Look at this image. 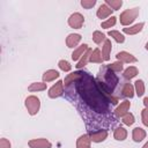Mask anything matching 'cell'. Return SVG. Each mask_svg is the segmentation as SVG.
<instances>
[{"label":"cell","instance_id":"6da1fadb","mask_svg":"<svg viewBox=\"0 0 148 148\" xmlns=\"http://www.w3.org/2000/svg\"><path fill=\"white\" fill-rule=\"evenodd\" d=\"M76 90L82 101L95 112L105 113L109 110L110 101L98 87L96 80L88 73L76 82Z\"/></svg>","mask_w":148,"mask_h":148},{"label":"cell","instance_id":"7a4b0ae2","mask_svg":"<svg viewBox=\"0 0 148 148\" xmlns=\"http://www.w3.org/2000/svg\"><path fill=\"white\" fill-rule=\"evenodd\" d=\"M138 16H139V8H138V7L125 9V10L120 14V16H119L120 24L124 25V27H130V25L135 21V18H136Z\"/></svg>","mask_w":148,"mask_h":148},{"label":"cell","instance_id":"3957f363","mask_svg":"<svg viewBox=\"0 0 148 148\" xmlns=\"http://www.w3.org/2000/svg\"><path fill=\"white\" fill-rule=\"evenodd\" d=\"M24 105H25V109L28 110V113L30 116H35L38 113L40 109V99L35 95H30L25 98Z\"/></svg>","mask_w":148,"mask_h":148},{"label":"cell","instance_id":"277c9868","mask_svg":"<svg viewBox=\"0 0 148 148\" xmlns=\"http://www.w3.org/2000/svg\"><path fill=\"white\" fill-rule=\"evenodd\" d=\"M67 22H68V25L71 28H73V29H80V28H82V25L84 23V16L81 13L75 12V13L71 14V16L68 17V21Z\"/></svg>","mask_w":148,"mask_h":148},{"label":"cell","instance_id":"5b68a950","mask_svg":"<svg viewBox=\"0 0 148 148\" xmlns=\"http://www.w3.org/2000/svg\"><path fill=\"white\" fill-rule=\"evenodd\" d=\"M64 94V81L59 80L57 81L50 89H49V97L50 98H58Z\"/></svg>","mask_w":148,"mask_h":148},{"label":"cell","instance_id":"8992f818","mask_svg":"<svg viewBox=\"0 0 148 148\" xmlns=\"http://www.w3.org/2000/svg\"><path fill=\"white\" fill-rule=\"evenodd\" d=\"M28 146L30 148H52V143L45 138L31 139V140H29Z\"/></svg>","mask_w":148,"mask_h":148},{"label":"cell","instance_id":"52a82bcc","mask_svg":"<svg viewBox=\"0 0 148 148\" xmlns=\"http://www.w3.org/2000/svg\"><path fill=\"white\" fill-rule=\"evenodd\" d=\"M108 131L106 130H98V131H94V132H90L89 133V138L91 140V142H95V143H99V142H103L106 138H108Z\"/></svg>","mask_w":148,"mask_h":148},{"label":"cell","instance_id":"ba28073f","mask_svg":"<svg viewBox=\"0 0 148 148\" xmlns=\"http://www.w3.org/2000/svg\"><path fill=\"white\" fill-rule=\"evenodd\" d=\"M130 108H131V102H130V101H123V102L116 108V110L113 111V113H114V116H116L117 118H123L126 113H128Z\"/></svg>","mask_w":148,"mask_h":148},{"label":"cell","instance_id":"9c48e42d","mask_svg":"<svg viewBox=\"0 0 148 148\" xmlns=\"http://www.w3.org/2000/svg\"><path fill=\"white\" fill-rule=\"evenodd\" d=\"M116 59L118 60V61H120V62H125V64H132V62H136L138 61V59L133 56V54H131V53H128V52H126V51H120V52H118L117 54H116Z\"/></svg>","mask_w":148,"mask_h":148},{"label":"cell","instance_id":"30bf717a","mask_svg":"<svg viewBox=\"0 0 148 148\" xmlns=\"http://www.w3.org/2000/svg\"><path fill=\"white\" fill-rule=\"evenodd\" d=\"M84 72H81V71H76V72H72L71 74H68L65 80H64V86L65 87H69L71 84H73L74 82L76 83L82 76H83Z\"/></svg>","mask_w":148,"mask_h":148},{"label":"cell","instance_id":"8fae6325","mask_svg":"<svg viewBox=\"0 0 148 148\" xmlns=\"http://www.w3.org/2000/svg\"><path fill=\"white\" fill-rule=\"evenodd\" d=\"M81 39H82V37H81L80 34H69L66 37V45L69 49H74L75 46L79 45V43L81 42Z\"/></svg>","mask_w":148,"mask_h":148},{"label":"cell","instance_id":"7c38bea8","mask_svg":"<svg viewBox=\"0 0 148 148\" xmlns=\"http://www.w3.org/2000/svg\"><path fill=\"white\" fill-rule=\"evenodd\" d=\"M112 12H113V10L104 2V3H102V5L98 7V9H97V12H96V15H97L98 18H106V17H111Z\"/></svg>","mask_w":148,"mask_h":148},{"label":"cell","instance_id":"4fadbf2b","mask_svg":"<svg viewBox=\"0 0 148 148\" xmlns=\"http://www.w3.org/2000/svg\"><path fill=\"white\" fill-rule=\"evenodd\" d=\"M143 27H145V23L143 22H140V23H136V24H133V25L123 28V32L126 34V35H136L140 31H142Z\"/></svg>","mask_w":148,"mask_h":148},{"label":"cell","instance_id":"5bb4252c","mask_svg":"<svg viewBox=\"0 0 148 148\" xmlns=\"http://www.w3.org/2000/svg\"><path fill=\"white\" fill-rule=\"evenodd\" d=\"M88 44H82V45H80V46H77L74 51H73V53H72V60L73 61H79L81 58H82V56L88 51Z\"/></svg>","mask_w":148,"mask_h":148},{"label":"cell","instance_id":"9a60e30c","mask_svg":"<svg viewBox=\"0 0 148 148\" xmlns=\"http://www.w3.org/2000/svg\"><path fill=\"white\" fill-rule=\"evenodd\" d=\"M111 50H112L111 40L106 38L105 42L103 43V46H102V57H103V60H104V61H109V60H110Z\"/></svg>","mask_w":148,"mask_h":148},{"label":"cell","instance_id":"2e32d148","mask_svg":"<svg viewBox=\"0 0 148 148\" xmlns=\"http://www.w3.org/2000/svg\"><path fill=\"white\" fill-rule=\"evenodd\" d=\"M60 76L59 72L56 71V69H47L46 72H44L42 79H43V82L47 83V82H51V81H54L56 79H58Z\"/></svg>","mask_w":148,"mask_h":148},{"label":"cell","instance_id":"e0dca14e","mask_svg":"<svg viewBox=\"0 0 148 148\" xmlns=\"http://www.w3.org/2000/svg\"><path fill=\"white\" fill-rule=\"evenodd\" d=\"M146 135H147L146 131L141 127H135L132 131V139L134 142H141L146 138Z\"/></svg>","mask_w":148,"mask_h":148},{"label":"cell","instance_id":"ac0fdd59","mask_svg":"<svg viewBox=\"0 0 148 148\" xmlns=\"http://www.w3.org/2000/svg\"><path fill=\"white\" fill-rule=\"evenodd\" d=\"M90 138L89 134H82L76 140V148H91L90 147Z\"/></svg>","mask_w":148,"mask_h":148},{"label":"cell","instance_id":"d6986e66","mask_svg":"<svg viewBox=\"0 0 148 148\" xmlns=\"http://www.w3.org/2000/svg\"><path fill=\"white\" fill-rule=\"evenodd\" d=\"M138 74H139V69H138L135 66H130V67H127V68L124 71L123 76H124L125 80H132V79L135 77Z\"/></svg>","mask_w":148,"mask_h":148},{"label":"cell","instance_id":"ffe728a7","mask_svg":"<svg viewBox=\"0 0 148 148\" xmlns=\"http://www.w3.org/2000/svg\"><path fill=\"white\" fill-rule=\"evenodd\" d=\"M113 138L117 141H124L127 138V131L124 127L119 126V127L114 128V131H113Z\"/></svg>","mask_w":148,"mask_h":148},{"label":"cell","instance_id":"44dd1931","mask_svg":"<svg viewBox=\"0 0 148 148\" xmlns=\"http://www.w3.org/2000/svg\"><path fill=\"white\" fill-rule=\"evenodd\" d=\"M89 61L90 62H94V64H102L104 60H103V57H102V52L99 49H95L91 54H90V58H89Z\"/></svg>","mask_w":148,"mask_h":148},{"label":"cell","instance_id":"7402d4cb","mask_svg":"<svg viewBox=\"0 0 148 148\" xmlns=\"http://www.w3.org/2000/svg\"><path fill=\"white\" fill-rule=\"evenodd\" d=\"M134 92H135V90H134V86L133 84H131V83H125L124 84V87L121 89V94H123L124 97L132 98L134 96Z\"/></svg>","mask_w":148,"mask_h":148},{"label":"cell","instance_id":"603a6c76","mask_svg":"<svg viewBox=\"0 0 148 148\" xmlns=\"http://www.w3.org/2000/svg\"><path fill=\"white\" fill-rule=\"evenodd\" d=\"M91 52H92V50L91 49H88V51L82 56V58L76 62V65H75V67L77 68V69H80V68H82V67H84L86 65H87V62L89 61V58H90V54H91Z\"/></svg>","mask_w":148,"mask_h":148},{"label":"cell","instance_id":"cb8c5ba5","mask_svg":"<svg viewBox=\"0 0 148 148\" xmlns=\"http://www.w3.org/2000/svg\"><path fill=\"white\" fill-rule=\"evenodd\" d=\"M46 89V83L45 82H32L29 87L28 90L31 92H36V91H43Z\"/></svg>","mask_w":148,"mask_h":148},{"label":"cell","instance_id":"d4e9b609","mask_svg":"<svg viewBox=\"0 0 148 148\" xmlns=\"http://www.w3.org/2000/svg\"><path fill=\"white\" fill-rule=\"evenodd\" d=\"M108 35L110 36V37H112L117 43H119V44H123L124 42H125V36L120 32V31H118V30H110L109 32H108Z\"/></svg>","mask_w":148,"mask_h":148},{"label":"cell","instance_id":"484cf974","mask_svg":"<svg viewBox=\"0 0 148 148\" xmlns=\"http://www.w3.org/2000/svg\"><path fill=\"white\" fill-rule=\"evenodd\" d=\"M105 39H106V37H105V35H104L102 31L96 30V31L92 32V40H94V43H96L97 45H101L102 43H104Z\"/></svg>","mask_w":148,"mask_h":148},{"label":"cell","instance_id":"4316f807","mask_svg":"<svg viewBox=\"0 0 148 148\" xmlns=\"http://www.w3.org/2000/svg\"><path fill=\"white\" fill-rule=\"evenodd\" d=\"M145 82L142 81V80H136L135 81V83H134V90H135V94L139 96V97H141V96H143V94H145Z\"/></svg>","mask_w":148,"mask_h":148},{"label":"cell","instance_id":"83f0119b","mask_svg":"<svg viewBox=\"0 0 148 148\" xmlns=\"http://www.w3.org/2000/svg\"><path fill=\"white\" fill-rule=\"evenodd\" d=\"M105 3L112 9V10H118L123 6L121 0H105Z\"/></svg>","mask_w":148,"mask_h":148},{"label":"cell","instance_id":"f1b7e54d","mask_svg":"<svg viewBox=\"0 0 148 148\" xmlns=\"http://www.w3.org/2000/svg\"><path fill=\"white\" fill-rule=\"evenodd\" d=\"M116 23H117V17H116V16H111V17H109L106 21H103V22L101 23V27H102L103 29H110V28L113 27Z\"/></svg>","mask_w":148,"mask_h":148},{"label":"cell","instance_id":"f546056e","mask_svg":"<svg viewBox=\"0 0 148 148\" xmlns=\"http://www.w3.org/2000/svg\"><path fill=\"white\" fill-rule=\"evenodd\" d=\"M106 67H108L110 71H112L113 73H119V72L123 71V62H120V61L117 60V61H114V62L108 65Z\"/></svg>","mask_w":148,"mask_h":148},{"label":"cell","instance_id":"4dcf8cb0","mask_svg":"<svg viewBox=\"0 0 148 148\" xmlns=\"http://www.w3.org/2000/svg\"><path fill=\"white\" fill-rule=\"evenodd\" d=\"M134 121H135L134 114H133V113H131V112L126 113V114L123 117V123H124L126 126H131V125H133V124H134Z\"/></svg>","mask_w":148,"mask_h":148},{"label":"cell","instance_id":"1f68e13d","mask_svg":"<svg viewBox=\"0 0 148 148\" xmlns=\"http://www.w3.org/2000/svg\"><path fill=\"white\" fill-rule=\"evenodd\" d=\"M58 66H59V68H60L62 72H69V71L72 69V65H71V64H69L67 60H65V59L59 60Z\"/></svg>","mask_w":148,"mask_h":148},{"label":"cell","instance_id":"d6a6232c","mask_svg":"<svg viewBox=\"0 0 148 148\" xmlns=\"http://www.w3.org/2000/svg\"><path fill=\"white\" fill-rule=\"evenodd\" d=\"M96 5V0H81V6L84 9H90Z\"/></svg>","mask_w":148,"mask_h":148},{"label":"cell","instance_id":"836d02e7","mask_svg":"<svg viewBox=\"0 0 148 148\" xmlns=\"http://www.w3.org/2000/svg\"><path fill=\"white\" fill-rule=\"evenodd\" d=\"M141 121L146 127H148V111L146 109L141 111Z\"/></svg>","mask_w":148,"mask_h":148},{"label":"cell","instance_id":"e575fe53","mask_svg":"<svg viewBox=\"0 0 148 148\" xmlns=\"http://www.w3.org/2000/svg\"><path fill=\"white\" fill-rule=\"evenodd\" d=\"M0 148H12L10 141L8 139H6V138L0 139Z\"/></svg>","mask_w":148,"mask_h":148},{"label":"cell","instance_id":"d590c367","mask_svg":"<svg viewBox=\"0 0 148 148\" xmlns=\"http://www.w3.org/2000/svg\"><path fill=\"white\" fill-rule=\"evenodd\" d=\"M143 105H145V109L148 111V97H145L143 98Z\"/></svg>","mask_w":148,"mask_h":148},{"label":"cell","instance_id":"8d00e7d4","mask_svg":"<svg viewBox=\"0 0 148 148\" xmlns=\"http://www.w3.org/2000/svg\"><path fill=\"white\" fill-rule=\"evenodd\" d=\"M142 148H148V141H147V142H146V143L142 146Z\"/></svg>","mask_w":148,"mask_h":148},{"label":"cell","instance_id":"74e56055","mask_svg":"<svg viewBox=\"0 0 148 148\" xmlns=\"http://www.w3.org/2000/svg\"><path fill=\"white\" fill-rule=\"evenodd\" d=\"M146 50H147V51H148V42H147V43H146Z\"/></svg>","mask_w":148,"mask_h":148}]
</instances>
